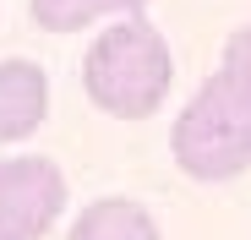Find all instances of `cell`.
<instances>
[{
	"mask_svg": "<svg viewBox=\"0 0 251 240\" xmlns=\"http://www.w3.org/2000/svg\"><path fill=\"white\" fill-rule=\"evenodd\" d=\"M60 208H66V180L50 158H0V218L22 240L50 235Z\"/></svg>",
	"mask_w": 251,
	"mask_h": 240,
	"instance_id": "3957f363",
	"label": "cell"
},
{
	"mask_svg": "<svg viewBox=\"0 0 251 240\" xmlns=\"http://www.w3.org/2000/svg\"><path fill=\"white\" fill-rule=\"evenodd\" d=\"M50 82L33 60H0V142H22L44 126Z\"/></svg>",
	"mask_w": 251,
	"mask_h": 240,
	"instance_id": "277c9868",
	"label": "cell"
},
{
	"mask_svg": "<svg viewBox=\"0 0 251 240\" xmlns=\"http://www.w3.org/2000/svg\"><path fill=\"white\" fill-rule=\"evenodd\" d=\"M170 76H175L170 44L142 17L137 22H115L82 55V88L115 120H148L164 104V93H170Z\"/></svg>",
	"mask_w": 251,
	"mask_h": 240,
	"instance_id": "6da1fadb",
	"label": "cell"
},
{
	"mask_svg": "<svg viewBox=\"0 0 251 240\" xmlns=\"http://www.w3.org/2000/svg\"><path fill=\"white\" fill-rule=\"evenodd\" d=\"M224 71H229V82L246 93V104H251V27L229 33V49H224Z\"/></svg>",
	"mask_w": 251,
	"mask_h": 240,
	"instance_id": "52a82bcc",
	"label": "cell"
},
{
	"mask_svg": "<svg viewBox=\"0 0 251 240\" xmlns=\"http://www.w3.org/2000/svg\"><path fill=\"white\" fill-rule=\"evenodd\" d=\"M148 0H33V22L44 33H76L99 17H131Z\"/></svg>",
	"mask_w": 251,
	"mask_h": 240,
	"instance_id": "8992f818",
	"label": "cell"
},
{
	"mask_svg": "<svg viewBox=\"0 0 251 240\" xmlns=\"http://www.w3.org/2000/svg\"><path fill=\"white\" fill-rule=\"evenodd\" d=\"M0 240H22V235H17V229H11L6 218H0Z\"/></svg>",
	"mask_w": 251,
	"mask_h": 240,
	"instance_id": "ba28073f",
	"label": "cell"
},
{
	"mask_svg": "<svg viewBox=\"0 0 251 240\" xmlns=\"http://www.w3.org/2000/svg\"><path fill=\"white\" fill-rule=\"evenodd\" d=\"M66 240H158V224L142 202H126V196H104V202L82 208Z\"/></svg>",
	"mask_w": 251,
	"mask_h": 240,
	"instance_id": "5b68a950",
	"label": "cell"
},
{
	"mask_svg": "<svg viewBox=\"0 0 251 240\" xmlns=\"http://www.w3.org/2000/svg\"><path fill=\"white\" fill-rule=\"evenodd\" d=\"M170 153L191 180H229L251 169V104L229 82V71H213L175 115Z\"/></svg>",
	"mask_w": 251,
	"mask_h": 240,
	"instance_id": "7a4b0ae2",
	"label": "cell"
}]
</instances>
